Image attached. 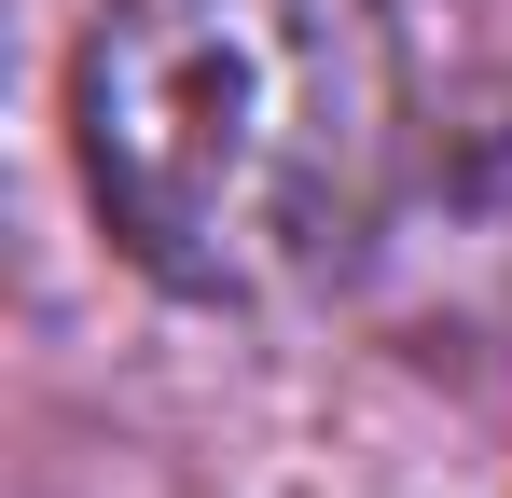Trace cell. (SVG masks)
<instances>
[{
    "label": "cell",
    "mask_w": 512,
    "mask_h": 498,
    "mask_svg": "<svg viewBox=\"0 0 512 498\" xmlns=\"http://www.w3.org/2000/svg\"><path fill=\"white\" fill-rule=\"evenodd\" d=\"M374 249L416 305H443V332H512V139H471Z\"/></svg>",
    "instance_id": "cell-2"
},
{
    "label": "cell",
    "mask_w": 512,
    "mask_h": 498,
    "mask_svg": "<svg viewBox=\"0 0 512 498\" xmlns=\"http://www.w3.org/2000/svg\"><path fill=\"white\" fill-rule=\"evenodd\" d=\"M70 153L153 291H333L402 208V28L388 0H111L70 56Z\"/></svg>",
    "instance_id": "cell-1"
}]
</instances>
